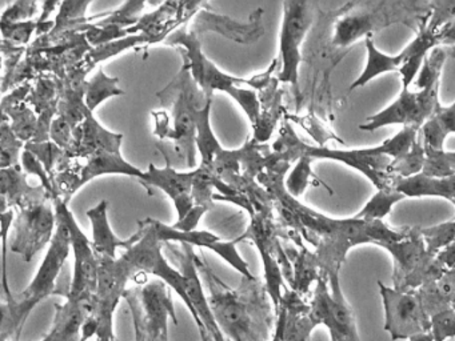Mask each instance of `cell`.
<instances>
[{"label": "cell", "instance_id": "cell-24", "mask_svg": "<svg viewBox=\"0 0 455 341\" xmlns=\"http://www.w3.org/2000/svg\"><path fill=\"white\" fill-rule=\"evenodd\" d=\"M108 202L102 200L100 204L95 205L92 210H87V218L92 221V250L97 258L108 256L116 258V250L124 248V250L130 247L129 240H121L108 223Z\"/></svg>", "mask_w": 455, "mask_h": 341}, {"label": "cell", "instance_id": "cell-6", "mask_svg": "<svg viewBox=\"0 0 455 341\" xmlns=\"http://www.w3.org/2000/svg\"><path fill=\"white\" fill-rule=\"evenodd\" d=\"M138 231L130 237V247L124 250V255L118 258L121 263L126 266L130 276H137L140 274H153L164 280L170 288L177 292L188 305V311L193 313V306L186 293L183 276L180 269L172 268L167 258L162 253L164 242L156 236V229L151 224L150 218L138 221Z\"/></svg>", "mask_w": 455, "mask_h": 341}, {"label": "cell", "instance_id": "cell-37", "mask_svg": "<svg viewBox=\"0 0 455 341\" xmlns=\"http://www.w3.org/2000/svg\"><path fill=\"white\" fill-rule=\"evenodd\" d=\"M0 29H2V39L9 40L17 45L28 47L33 43L31 42L33 35L36 34V29H38V19L20 21V23L0 21Z\"/></svg>", "mask_w": 455, "mask_h": 341}, {"label": "cell", "instance_id": "cell-41", "mask_svg": "<svg viewBox=\"0 0 455 341\" xmlns=\"http://www.w3.org/2000/svg\"><path fill=\"white\" fill-rule=\"evenodd\" d=\"M20 162H22V164L20 165H22L23 170H25L28 175L36 176V178L42 181V186H44V188H46L47 191L52 194V200H54V186H52V178H50V175L47 173L44 165L42 164L41 160H39L36 155L31 154L30 151H26V149H23L22 159H20Z\"/></svg>", "mask_w": 455, "mask_h": 341}, {"label": "cell", "instance_id": "cell-23", "mask_svg": "<svg viewBox=\"0 0 455 341\" xmlns=\"http://www.w3.org/2000/svg\"><path fill=\"white\" fill-rule=\"evenodd\" d=\"M76 176H78V183L76 189L82 188L84 184L92 181V178L103 175H126L142 180L145 172L130 164L124 159L121 151H100L97 154L86 159V164H79L78 160L76 162Z\"/></svg>", "mask_w": 455, "mask_h": 341}, {"label": "cell", "instance_id": "cell-44", "mask_svg": "<svg viewBox=\"0 0 455 341\" xmlns=\"http://www.w3.org/2000/svg\"><path fill=\"white\" fill-rule=\"evenodd\" d=\"M74 128L66 122L62 117L57 116V119L52 122V131H50V139L54 141L60 148L63 151H68L70 148L74 140Z\"/></svg>", "mask_w": 455, "mask_h": 341}, {"label": "cell", "instance_id": "cell-32", "mask_svg": "<svg viewBox=\"0 0 455 341\" xmlns=\"http://www.w3.org/2000/svg\"><path fill=\"white\" fill-rule=\"evenodd\" d=\"M25 141L20 140L10 125L9 117L2 115L0 124V170L20 165V152L25 148Z\"/></svg>", "mask_w": 455, "mask_h": 341}, {"label": "cell", "instance_id": "cell-38", "mask_svg": "<svg viewBox=\"0 0 455 341\" xmlns=\"http://www.w3.org/2000/svg\"><path fill=\"white\" fill-rule=\"evenodd\" d=\"M311 162H313V157H300L297 167L290 173L289 178H287L286 181V189L291 196H300V194L305 192L306 186H307L308 178H310V176L316 178V176L311 172Z\"/></svg>", "mask_w": 455, "mask_h": 341}, {"label": "cell", "instance_id": "cell-49", "mask_svg": "<svg viewBox=\"0 0 455 341\" xmlns=\"http://www.w3.org/2000/svg\"><path fill=\"white\" fill-rule=\"evenodd\" d=\"M2 341H9V340H2Z\"/></svg>", "mask_w": 455, "mask_h": 341}, {"label": "cell", "instance_id": "cell-2", "mask_svg": "<svg viewBox=\"0 0 455 341\" xmlns=\"http://www.w3.org/2000/svg\"><path fill=\"white\" fill-rule=\"evenodd\" d=\"M188 24L172 32L164 40V44L177 47L180 55H185L188 58V63H190L191 75H193L196 84L204 91L207 98L212 99L214 91L228 92L246 112L251 124H257L260 114L259 95L254 90H246V88H242L241 85H250V87L258 91L267 87L268 83L273 79L271 75L278 66V59H274L267 71L260 75H255L251 79L230 76V75L220 71L212 61H210L204 56V53L202 52L201 40L191 29H188Z\"/></svg>", "mask_w": 455, "mask_h": 341}, {"label": "cell", "instance_id": "cell-17", "mask_svg": "<svg viewBox=\"0 0 455 341\" xmlns=\"http://www.w3.org/2000/svg\"><path fill=\"white\" fill-rule=\"evenodd\" d=\"M156 236L162 242H180V244L198 245L201 248L214 250L223 260L228 261L234 269L239 272L247 279H254V274L250 272L249 264L241 258L236 250V240L233 242H222L217 234H210L207 231H190L183 232L175 229L174 226H166L156 218H151Z\"/></svg>", "mask_w": 455, "mask_h": 341}, {"label": "cell", "instance_id": "cell-45", "mask_svg": "<svg viewBox=\"0 0 455 341\" xmlns=\"http://www.w3.org/2000/svg\"><path fill=\"white\" fill-rule=\"evenodd\" d=\"M438 42L439 45L443 44L447 45L449 48L450 53L454 55L455 53V20H452L451 23L446 24V26L442 27L438 31Z\"/></svg>", "mask_w": 455, "mask_h": 341}, {"label": "cell", "instance_id": "cell-40", "mask_svg": "<svg viewBox=\"0 0 455 341\" xmlns=\"http://www.w3.org/2000/svg\"><path fill=\"white\" fill-rule=\"evenodd\" d=\"M38 3L31 0H18L12 3L0 16V21L4 23H20V21L33 20L38 13Z\"/></svg>", "mask_w": 455, "mask_h": 341}, {"label": "cell", "instance_id": "cell-12", "mask_svg": "<svg viewBox=\"0 0 455 341\" xmlns=\"http://www.w3.org/2000/svg\"><path fill=\"white\" fill-rule=\"evenodd\" d=\"M313 7L307 2H284L283 21H282L281 55L282 69L278 80L291 84L298 92L299 64L302 61L300 45L313 24Z\"/></svg>", "mask_w": 455, "mask_h": 341}, {"label": "cell", "instance_id": "cell-13", "mask_svg": "<svg viewBox=\"0 0 455 341\" xmlns=\"http://www.w3.org/2000/svg\"><path fill=\"white\" fill-rule=\"evenodd\" d=\"M55 213L62 218L70 231L71 248L76 256V269H74L73 282L68 287L66 297H84V296H94L98 288V268L100 261L92 250V242L79 228L78 223L74 218L68 202L63 197L57 196L54 200Z\"/></svg>", "mask_w": 455, "mask_h": 341}, {"label": "cell", "instance_id": "cell-14", "mask_svg": "<svg viewBox=\"0 0 455 341\" xmlns=\"http://www.w3.org/2000/svg\"><path fill=\"white\" fill-rule=\"evenodd\" d=\"M54 228H57L54 202H41L20 210L14 221L12 252L22 256L23 260L28 263L47 244H52Z\"/></svg>", "mask_w": 455, "mask_h": 341}, {"label": "cell", "instance_id": "cell-18", "mask_svg": "<svg viewBox=\"0 0 455 341\" xmlns=\"http://www.w3.org/2000/svg\"><path fill=\"white\" fill-rule=\"evenodd\" d=\"M122 133H114L103 128L89 112L86 119L74 131V140L70 148L65 151V159L73 163L76 159H89L100 151H121Z\"/></svg>", "mask_w": 455, "mask_h": 341}, {"label": "cell", "instance_id": "cell-10", "mask_svg": "<svg viewBox=\"0 0 455 341\" xmlns=\"http://www.w3.org/2000/svg\"><path fill=\"white\" fill-rule=\"evenodd\" d=\"M438 92L439 82L419 91H410L409 87H403L395 101L379 114L369 117L366 123L359 125V130L372 132L378 128L394 124L420 130L441 107Z\"/></svg>", "mask_w": 455, "mask_h": 341}, {"label": "cell", "instance_id": "cell-25", "mask_svg": "<svg viewBox=\"0 0 455 341\" xmlns=\"http://www.w3.org/2000/svg\"><path fill=\"white\" fill-rule=\"evenodd\" d=\"M393 186L403 196H442L451 200L452 204H455V175L449 178H431L425 173H419L406 178L395 176Z\"/></svg>", "mask_w": 455, "mask_h": 341}, {"label": "cell", "instance_id": "cell-1", "mask_svg": "<svg viewBox=\"0 0 455 341\" xmlns=\"http://www.w3.org/2000/svg\"><path fill=\"white\" fill-rule=\"evenodd\" d=\"M196 266L209 287V303L215 321L228 341H267L274 314L267 287L258 277L242 276L236 289L228 287L196 256Z\"/></svg>", "mask_w": 455, "mask_h": 341}, {"label": "cell", "instance_id": "cell-46", "mask_svg": "<svg viewBox=\"0 0 455 341\" xmlns=\"http://www.w3.org/2000/svg\"><path fill=\"white\" fill-rule=\"evenodd\" d=\"M436 260L443 266L446 271H454L455 269V242L443 248L438 255L435 256Z\"/></svg>", "mask_w": 455, "mask_h": 341}, {"label": "cell", "instance_id": "cell-16", "mask_svg": "<svg viewBox=\"0 0 455 341\" xmlns=\"http://www.w3.org/2000/svg\"><path fill=\"white\" fill-rule=\"evenodd\" d=\"M263 10L258 8L250 13L249 20H234L230 16L215 12L209 3L196 13L191 23V31L201 37L206 32H214L226 39L233 40L239 44H252L265 34L262 21Z\"/></svg>", "mask_w": 455, "mask_h": 341}, {"label": "cell", "instance_id": "cell-27", "mask_svg": "<svg viewBox=\"0 0 455 341\" xmlns=\"http://www.w3.org/2000/svg\"><path fill=\"white\" fill-rule=\"evenodd\" d=\"M455 133V103L439 107L434 116L419 131V140L427 155L443 152L444 139Z\"/></svg>", "mask_w": 455, "mask_h": 341}, {"label": "cell", "instance_id": "cell-36", "mask_svg": "<svg viewBox=\"0 0 455 341\" xmlns=\"http://www.w3.org/2000/svg\"><path fill=\"white\" fill-rule=\"evenodd\" d=\"M25 149L30 151L31 154L36 155L41 160L50 178H52L58 165L62 163L63 157H65V151L52 140L44 141V143H31L30 141V143H26Z\"/></svg>", "mask_w": 455, "mask_h": 341}, {"label": "cell", "instance_id": "cell-29", "mask_svg": "<svg viewBox=\"0 0 455 341\" xmlns=\"http://www.w3.org/2000/svg\"><path fill=\"white\" fill-rule=\"evenodd\" d=\"M212 99H210L198 111L196 116V148L202 155V164L212 165L214 157L222 151V146L215 138L210 124V112H212Z\"/></svg>", "mask_w": 455, "mask_h": 341}, {"label": "cell", "instance_id": "cell-7", "mask_svg": "<svg viewBox=\"0 0 455 341\" xmlns=\"http://www.w3.org/2000/svg\"><path fill=\"white\" fill-rule=\"evenodd\" d=\"M427 21V20H426ZM425 23L420 26L417 37L398 55H386L375 47L371 36L366 37L367 61L363 72L351 84L350 90L364 87L379 75L386 72H401L402 84L409 87L417 75H419L423 61L431 50L438 47V31L428 28Z\"/></svg>", "mask_w": 455, "mask_h": 341}, {"label": "cell", "instance_id": "cell-50", "mask_svg": "<svg viewBox=\"0 0 455 341\" xmlns=\"http://www.w3.org/2000/svg\"><path fill=\"white\" fill-rule=\"evenodd\" d=\"M454 308H455V305H454Z\"/></svg>", "mask_w": 455, "mask_h": 341}, {"label": "cell", "instance_id": "cell-31", "mask_svg": "<svg viewBox=\"0 0 455 341\" xmlns=\"http://www.w3.org/2000/svg\"><path fill=\"white\" fill-rule=\"evenodd\" d=\"M118 77H110L105 74L102 67L97 75L86 83V104L90 111L94 112L100 104L113 96L124 95V91L118 87Z\"/></svg>", "mask_w": 455, "mask_h": 341}, {"label": "cell", "instance_id": "cell-34", "mask_svg": "<svg viewBox=\"0 0 455 341\" xmlns=\"http://www.w3.org/2000/svg\"><path fill=\"white\" fill-rule=\"evenodd\" d=\"M425 163L426 151L418 139L412 148L404 156L391 164L388 173L391 176L398 175V178H411V176L419 175L420 170H423V167H425Z\"/></svg>", "mask_w": 455, "mask_h": 341}, {"label": "cell", "instance_id": "cell-21", "mask_svg": "<svg viewBox=\"0 0 455 341\" xmlns=\"http://www.w3.org/2000/svg\"><path fill=\"white\" fill-rule=\"evenodd\" d=\"M94 296L68 297L63 305L57 304L54 327L42 341H81L84 325L94 311Z\"/></svg>", "mask_w": 455, "mask_h": 341}, {"label": "cell", "instance_id": "cell-48", "mask_svg": "<svg viewBox=\"0 0 455 341\" xmlns=\"http://www.w3.org/2000/svg\"><path fill=\"white\" fill-rule=\"evenodd\" d=\"M97 341H113V340H110V338H108V337H97Z\"/></svg>", "mask_w": 455, "mask_h": 341}, {"label": "cell", "instance_id": "cell-19", "mask_svg": "<svg viewBox=\"0 0 455 341\" xmlns=\"http://www.w3.org/2000/svg\"><path fill=\"white\" fill-rule=\"evenodd\" d=\"M0 202L2 212L10 208L20 210L52 202V194L44 186H31L28 183V173L23 172L22 165L0 170Z\"/></svg>", "mask_w": 455, "mask_h": 341}, {"label": "cell", "instance_id": "cell-11", "mask_svg": "<svg viewBox=\"0 0 455 341\" xmlns=\"http://www.w3.org/2000/svg\"><path fill=\"white\" fill-rule=\"evenodd\" d=\"M385 306V330L391 340H409L419 333L430 332L431 320L426 313L418 290H399L378 282Z\"/></svg>", "mask_w": 455, "mask_h": 341}, {"label": "cell", "instance_id": "cell-9", "mask_svg": "<svg viewBox=\"0 0 455 341\" xmlns=\"http://www.w3.org/2000/svg\"><path fill=\"white\" fill-rule=\"evenodd\" d=\"M167 160L166 167L158 168L150 164L143 175L142 186L153 194V188H159L172 200L178 212V221L174 228L183 232L196 231L199 220L206 210L196 207L193 197L194 170L178 172Z\"/></svg>", "mask_w": 455, "mask_h": 341}, {"label": "cell", "instance_id": "cell-33", "mask_svg": "<svg viewBox=\"0 0 455 341\" xmlns=\"http://www.w3.org/2000/svg\"><path fill=\"white\" fill-rule=\"evenodd\" d=\"M403 194L396 191L394 186L393 188L378 191L377 194L370 199V202L362 208L361 212L354 216V218L367 221L382 220V218L390 212L394 204L399 202V200L403 199Z\"/></svg>", "mask_w": 455, "mask_h": 341}, {"label": "cell", "instance_id": "cell-47", "mask_svg": "<svg viewBox=\"0 0 455 341\" xmlns=\"http://www.w3.org/2000/svg\"><path fill=\"white\" fill-rule=\"evenodd\" d=\"M409 341H434V338L430 332H426L412 336V337L409 338Z\"/></svg>", "mask_w": 455, "mask_h": 341}, {"label": "cell", "instance_id": "cell-3", "mask_svg": "<svg viewBox=\"0 0 455 341\" xmlns=\"http://www.w3.org/2000/svg\"><path fill=\"white\" fill-rule=\"evenodd\" d=\"M71 236L65 221L57 216V228L54 239L47 250L46 258L41 268L36 272L33 282L28 289L14 296L12 301L2 304V327L0 338L20 340L23 327L30 316L31 311L47 296L55 292V282L70 255Z\"/></svg>", "mask_w": 455, "mask_h": 341}, {"label": "cell", "instance_id": "cell-8", "mask_svg": "<svg viewBox=\"0 0 455 341\" xmlns=\"http://www.w3.org/2000/svg\"><path fill=\"white\" fill-rule=\"evenodd\" d=\"M308 316L316 327L326 325L331 341H361L355 312L340 288L339 272H331L316 282Z\"/></svg>", "mask_w": 455, "mask_h": 341}, {"label": "cell", "instance_id": "cell-22", "mask_svg": "<svg viewBox=\"0 0 455 341\" xmlns=\"http://www.w3.org/2000/svg\"><path fill=\"white\" fill-rule=\"evenodd\" d=\"M26 103L34 107L38 116V130L36 138L31 143H44L50 141V131L52 122L58 116V106H60V91H58L57 80L52 75H42L34 82L33 90L28 95Z\"/></svg>", "mask_w": 455, "mask_h": 341}, {"label": "cell", "instance_id": "cell-5", "mask_svg": "<svg viewBox=\"0 0 455 341\" xmlns=\"http://www.w3.org/2000/svg\"><path fill=\"white\" fill-rule=\"evenodd\" d=\"M354 4L347 13L335 23L332 45L346 48L361 39L372 36V32L380 31L393 24L407 21H422L430 18V3L410 2H375L358 3L356 10Z\"/></svg>", "mask_w": 455, "mask_h": 341}, {"label": "cell", "instance_id": "cell-42", "mask_svg": "<svg viewBox=\"0 0 455 341\" xmlns=\"http://www.w3.org/2000/svg\"><path fill=\"white\" fill-rule=\"evenodd\" d=\"M14 220V208H10L6 212H2V287H4V295L7 303L14 298L9 287L7 280V234H9L10 226Z\"/></svg>", "mask_w": 455, "mask_h": 341}, {"label": "cell", "instance_id": "cell-39", "mask_svg": "<svg viewBox=\"0 0 455 341\" xmlns=\"http://www.w3.org/2000/svg\"><path fill=\"white\" fill-rule=\"evenodd\" d=\"M434 341H446L455 337V308L438 312L430 317Z\"/></svg>", "mask_w": 455, "mask_h": 341}, {"label": "cell", "instance_id": "cell-35", "mask_svg": "<svg viewBox=\"0 0 455 341\" xmlns=\"http://www.w3.org/2000/svg\"><path fill=\"white\" fill-rule=\"evenodd\" d=\"M428 255L436 256L443 248L455 242V221L439 224L430 228H420Z\"/></svg>", "mask_w": 455, "mask_h": 341}, {"label": "cell", "instance_id": "cell-15", "mask_svg": "<svg viewBox=\"0 0 455 341\" xmlns=\"http://www.w3.org/2000/svg\"><path fill=\"white\" fill-rule=\"evenodd\" d=\"M164 244L169 245V250H172L175 261L180 266L186 293H188V300L193 306L191 314H193L196 327L198 329L206 327L215 341H228L215 321L209 298L206 297L204 288H202L201 274L196 266V255L194 252L193 245L180 244V247H172V242H164Z\"/></svg>", "mask_w": 455, "mask_h": 341}, {"label": "cell", "instance_id": "cell-20", "mask_svg": "<svg viewBox=\"0 0 455 341\" xmlns=\"http://www.w3.org/2000/svg\"><path fill=\"white\" fill-rule=\"evenodd\" d=\"M380 247L385 248L393 255L394 288L399 290L403 289L409 277L418 271L431 256L426 250L420 228H410L409 234L401 242H388Z\"/></svg>", "mask_w": 455, "mask_h": 341}, {"label": "cell", "instance_id": "cell-28", "mask_svg": "<svg viewBox=\"0 0 455 341\" xmlns=\"http://www.w3.org/2000/svg\"><path fill=\"white\" fill-rule=\"evenodd\" d=\"M284 252H286L289 260H292V271H294V279H292V284L290 287L295 292L299 293L300 296L307 295L311 282L314 280L318 282L322 277L316 272V266H319L316 256L308 252L305 247L302 248L300 252H297L295 250H286Z\"/></svg>", "mask_w": 455, "mask_h": 341}, {"label": "cell", "instance_id": "cell-43", "mask_svg": "<svg viewBox=\"0 0 455 341\" xmlns=\"http://www.w3.org/2000/svg\"><path fill=\"white\" fill-rule=\"evenodd\" d=\"M430 8V18L426 21V26L433 31H439L442 27L455 20V2H433Z\"/></svg>", "mask_w": 455, "mask_h": 341}, {"label": "cell", "instance_id": "cell-4", "mask_svg": "<svg viewBox=\"0 0 455 341\" xmlns=\"http://www.w3.org/2000/svg\"><path fill=\"white\" fill-rule=\"evenodd\" d=\"M182 67L177 76L156 95L164 107H172V125L167 138L178 157L185 160L188 168L196 164V116L210 100L191 75L190 63L182 55Z\"/></svg>", "mask_w": 455, "mask_h": 341}, {"label": "cell", "instance_id": "cell-30", "mask_svg": "<svg viewBox=\"0 0 455 341\" xmlns=\"http://www.w3.org/2000/svg\"><path fill=\"white\" fill-rule=\"evenodd\" d=\"M2 115H6L9 117L12 130L14 131L15 135L20 140L25 141V143H30L34 140L36 130H38V116L26 101L2 109Z\"/></svg>", "mask_w": 455, "mask_h": 341}, {"label": "cell", "instance_id": "cell-26", "mask_svg": "<svg viewBox=\"0 0 455 341\" xmlns=\"http://www.w3.org/2000/svg\"><path fill=\"white\" fill-rule=\"evenodd\" d=\"M278 77H273L267 87L259 91L260 114L254 127V140L263 144L270 139L275 130L276 122L281 117L282 91L278 90Z\"/></svg>", "mask_w": 455, "mask_h": 341}]
</instances>
